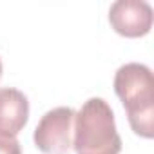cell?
<instances>
[{
  "instance_id": "2",
  "label": "cell",
  "mask_w": 154,
  "mask_h": 154,
  "mask_svg": "<svg viewBox=\"0 0 154 154\" xmlns=\"http://www.w3.org/2000/svg\"><path fill=\"white\" fill-rule=\"evenodd\" d=\"M72 147L76 154H120L122 138L114 112L103 98L87 100L74 114Z\"/></svg>"
},
{
  "instance_id": "1",
  "label": "cell",
  "mask_w": 154,
  "mask_h": 154,
  "mask_svg": "<svg viewBox=\"0 0 154 154\" xmlns=\"http://www.w3.org/2000/svg\"><path fill=\"white\" fill-rule=\"evenodd\" d=\"M114 91L122 100L134 134L150 140L154 136V80L143 63H125L116 71Z\"/></svg>"
},
{
  "instance_id": "4",
  "label": "cell",
  "mask_w": 154,
  "mask_h": 154,
  "mask_svg": "<svg viewBox=\"0 0 154 154\" xmlns=\"http://www.w3.org/2000/svg\"><path fill=\"white\" fill-rule=\"evenodd\" d=\"M109 22L118 35L140 38L152 27V8L145 0H118L109 9Z\"/></svg>"
},
{
  "instance_id": "6",
  "label": "cell",
  "mask_w": 154,
  "mask_h": 154,
  "mask_svg": "<svg viewBox=\"0 0 154 154\" xmlns=\"http://www.w3.org/2000/svg\"><path fill=\"white\" fill-rule=\"evenodd\" d=\"M0 154H22L18 140L15 136H2L0 134Z\"/></svg>"
},
{
  "instance_id": "3",
  "label": "cell",
  "mask_w": 154,
  "mask_h": 154,
  "mask_svg": "<svg viewBox=\"0 0 154 154\" xmlns=\"http://www.w3.org/2000/svg\"><path fill=\"white\" fill-rule=\"evenodd\" d=\"M74 114L76 112L71 107H56L47 111L35 129V145L44 154H69L72 147Z\"/></svg>"
},
{
  "instance_id": "7",
  "label": "cell",
  "mask_w": 154,
  "mask_h": 154,
  "mask_svg": "<svg viewBox=\"0 0 154 154\" xmlns=\"http://www.w3.org/2000/svg\"><path fill=\"white\" fill-rule=\"evenodd\" d=\"M0 78H2V60H0Z\"/></svg>"
},
{
  "instance_id": "5",
  "label": "cell",
  "mask_w": 154,
  "mask_h": 154,
  "mask_svg": "<svg viewBox=\"0 0 154 154\" xmlns=\"http://www.w3.org/2000/svg\"><path fill=\"white\" fill-rule=\"evenodd\" d=\"M29 120L27 96L13 87L0 89V134L17 136Z\"/></svg>"
}]
</instances>
